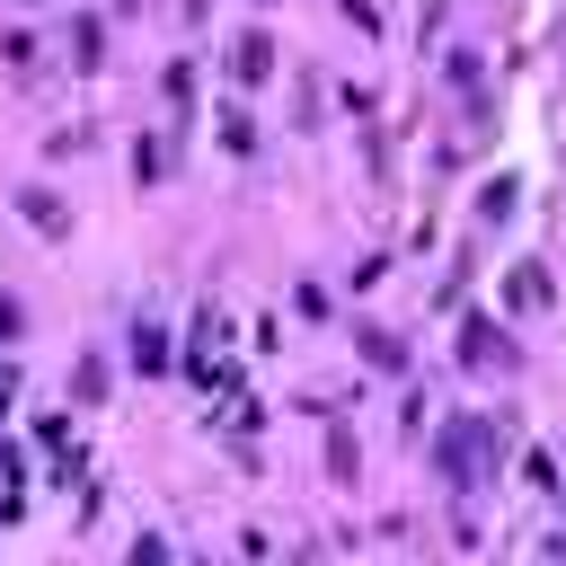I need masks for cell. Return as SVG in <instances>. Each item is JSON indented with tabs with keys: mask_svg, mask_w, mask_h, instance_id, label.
Masks as SVG:
<instances>
[{
	"mask_svg": "<svg viewBox=\"0 0 566 566\" xmlns=\"http://www.w3.org/2000/svg\"><path fill=\"white\" fill-rule=\"evenodd\" d=\"M424 451H433V469H442L451 504L469 513V504L486 495V478L504 469V451H513V416H442Z\"/></svg>",
	"mask_w": 566,
	"mask_h": 566,
	"instance_id": "obj_1",
	"label": "cell"
},
{
	"mask_svg": "<svg viewBox=\"0 0 566 566\" xmlns=\"http://www.w3.org/2000/svg\"><path fill=\"white\" fill-rule=\"evenodd\" d=\"M460 363H469V371H513L522 354H513V336H504L486 310H469V318H460Z\"/></svg>",
	"mask_w": 566,
	"mask_h": 566,
	"instance_id": "obj_2",
	"label": "cell"
},
{
	"mask_svg": "<svg viewBox=\"0 0 566 566\" xmlns=\"http://www.w3.org/2000/svg\"><path fill=\"white\" fill-rule=\"evenodd\" d=\"M230 80H239V88H265V80H274V35H265V27H248V35L230 44Z\"/></svg>",
	"mask_w": 566,
	"mask_h": 566,
	"instance_id": "obj_3",
	"label": "cell"
},
{
	"mask_svg": "<svg viewBox=\"0 0 566 566\" xmlns=\"http://www.w3.org/2000/svg\"><path fill=\"white\" fill-rule=\"evenodd\" d=\"M354 354H363L371 371H389V380H407V336H389V327H371V318H363V327H354Z\"/></svg>",
	"mask_w": 566,
	"mask_h": 566,
	"instance_id": "obj_4",
	"label": "cell"
},
{
	"mask_svg": "<svg viewBox=\"0 0 566 566\" xmlns=\"http://www.w3.org/2000/svg\"><path fill=\"white\" fill-rule=\"evenodd\" d=\"M177 354H168V327L159 318H133V371H168Z\"/></svg>",
	"mask_w": 566,
	"mask_h": 566,
	"instance_id": "obj_5",
	"label": "cell"
},
{
	"mask_svg": "<svg viewBox=\"0 0 566 566\" xmlns=\"http://www.w3.org/2000/svg\"><path fill=\"white\" fill-rule=\"evenodd\" d=\"M18 212H27V221H35L44 239H62V230H71V212H62V195H44V186H27V195H18Z\"/></svg>",
	"mask_w": 566,
	"mask_h": 566,
	"instance_id": "obj_6",
	"label": "cell"
},
{
	"mask_svg": "<svg viewBox=\"0 0 566 566\" xmlns=\"http://www.w3.org/2000/svg\"><path fill=\"white\" fill-rule=\"evenodd\" d=\"M504 301L513 310H548V265H513L504 274Z\"/></svg>",
	"mask_w": 566,
	"mask_h": 566,
	"instance_id": "obj_7",
	"label": "cell"
},
{
	"mask_svg": "<svg viewBox=\"0 0 566 566\" xmlns=\"http://www.w3.org/2000/svg\"><path fill=\"white\" fill-rule=\"evenodd\" d=\"M327 478H336V486H354V478H363V451H354V433H345V424H327Z\"/></svg>",
	"mask_w": 566,
	"mask_h": 566,
	"instance_id": "obj_8",
	"label": "cell"
},
{
	"mask_svg": "<svg viewBox=\"0 0 566 566\" xmlns=\"http://www.w3.org/2000/svg\"><path fill=\"white\" fill-rule=\"evenodd\" d=\"M221 150H230V159H248V150H256V124H248L239 106H221Z\"/></svg>",
	"mask_w": 566,
	"mask_h": 566,
	"instance_id": "obj_9",
	"label": "cell"
},
{
	"mask_svg": "<svg viewBox=\"0 0 566 566\" xmlns=\"http://www.w3.org/2000/svg\"><path fill=\"white\" fill-rule=\"evenodd\" d=\"M71 44H80V62H97V53H106V27H97V9H80V18H71Z\"/></svg>",
	"mask_w": 566,
	"mask_h": 566,
	"instance_id": "obj_10",
	"label": "cell"
},
{
	"mask_svg": "<svg viewBox=\"0 0 566 566\" xmlns=\"http://www.w3.org/2000/svg\"><path fill=\"white\" fill-rule=\"evenodd\" d=\"M159 88H168V106L186 115V106H195V62H168V71H159Z\"/></svg>",
	"mask_w": 566,
	"mask_h": 566,
	"instance_id": "obj_11",
	"label": "cell"
},
{
	"mask_svg": "<svg viewBox=\"0 0 566 566\" xmlns=\"http://www.w3.org/2000/svg\"><path fill=\"white\" fill-rule=\"evenodd\" d=\"M0 53H9V71H18V80H35V35H27V27H9V44H0Z\"/></svg>",
	"mask_w": 566,
	"mask_h": 566,
	"instance_id": "obj_12",
	"label": "cell"
},
{
	"mask_svg": "<svg viewBox=\"0 0 566 566\" xmlns=\"http://www.w3.org/2000/svg\"><path fill=\"white\" fill-rule=\"evenodd\" d=\"M513 195H522V186H513V177H495V186L478 195V212H486V221H504V212H513Z\"/></svg>",
	"mask_w": 566,
	"mask_h": 566,
	"instance_id": "obj_13",
	"label": "cell"
},
{
	"mask_svg": "<svg viewBox=\"0 0 566 566\" xmlns=\"http://www.w3.org/2000/svg\"><path fill=\"white\" fill-rule=\"evenodd\" d=\"M159 168H168V150H159V142H133V177H142V186H150V177H159Z\"/></svg>",
	"mask_w": 566,
	"mask_h": 566,
	"instance_id": "obj_14",
	"label": "cell"
},
{
	"mask_svg": "<svg viewBox=\"0 0 566 566\" xmlns=\"http://www.w3.org/2000/svg\"><path fill=\"white\" fill-rule=\"evenodd\" d=\"M71 389H80V398H106V363H97V354H88V363H80V371H71Z\"/></svg>",
	"mask_w": 566,
	"mask_h": 566,
	"instance_id": "obj_15",
	"label": "cell"
},
{
	"mask_svg": "<svg viewBox=\"0 0 566 566\" xmlns=\"http://www.w3.org/2000/svg\"><path fill=\"white\" fill-rule=\"evenodd\" d=\"M18 327H27V310H18V301H9V292H0V345H9V336H18Z\"/></svg>",
	"mask_w": 566,
	"mask_h": 566,
	"instance_id": "obj_16",
	"label": "cell"
},
{
	"mask_svg": "<svg viewBox=\"0 0 566 566\" xmlns=\"http://www.w3.org/2000/svg\"><path fill=\"white\" fill-rule=\"evenodd\" d=\"M177 18H186V27H203V18H212V0H177Z\"/></svg>",
	"mask_w": 566,
	"mask_h": 566,
	"instance_id": "obj_17",
	"label": "cell"
}]
</instances>
